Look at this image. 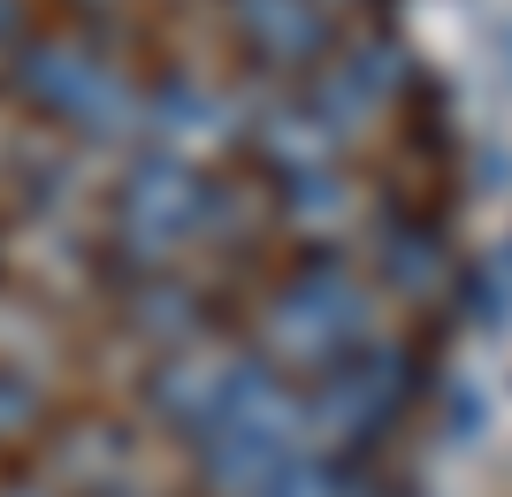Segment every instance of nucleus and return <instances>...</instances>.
Segmentation results:
<instances>
[{
  "mask_svg": "<svg viewBox=\"0 0 512 497\" xmlns=\"http://www.w3.org/2000/svg\"><path fill=\"white\" fill-rule=\"evenodd\" d=\"M16 92L39 115H54V123H69V130H92V138H115V130L130 123V108H138V92H130L85 39H62V31L16 39Z\"/></svg>",
  "mask_w": 512,
  "mask_h": 497,
  "instance_id": "nucleus-2",
  "label": "nucleus"
},
{
  "mask_svg": "<svg viewBox=\"0 0 512 497\" xmlns=\"http://www.w3.org/2000/svg\"><path fill=\"white\" fill-rule=\"evenodd\" d=\"M46 421V398L23 368H0V452L8 444H31V429Z\"/></svg>",
  "mask_w": 512,
  "mask_h": 497,
  "instance_id": "nucleus-9",
  "label": "nucleus"
},
{
  "mask_svg": "<svg viewBox=\"0 0 512 497\" xmlns=\"http://www.w3.org/2000/svg\"><path fill=\"white\" fill-rule=\"evenodd\" d=\"M406 375H413L406 352L360 345L352 360H337V368L321 375L306 421H314L321 436H337V444H375V436L398 421V406H406Z\"/></svg>",
  "mask_w": 512,
  "mask_h": 497,
  "instance_id": "nucleus-4",
  "label": "nucleus"
},
{
  "mask_svg": "<svg viewBox=\"0 0 512 497\" xmlns=\"http://www.w3.org/2000/svg\"><path fill=\"white\" fill-rule=\"evenodd\" d=\"M237 16L253 31L260 54H276V62H306L329 46V16H321L314 0H237Z\"/></svg>",
  "mask_w": 512,
  "mask_h": 497,
  "instance_id": "nucleus-7",
  "label": "nucleus"
},
{
  "mask_svg": "<svg viewBox=\"0 0 512 497\" xmlns=\"http://www.w3.org/2000/svg\"><path fill=\"white\" fill-rule=\"evenodd\" d=\"M214 215V192L207 176L192 161H176V153H146L138 169L123 176V199H115V222H123V238L138 253H169V245L199 238Z\"/></svg>",
  "mask_w": 512,
  "mask_h": 497,
  "instance_id": "nucleus-5",
  "label": "nucleus"
},
{
  "mask_svg": "<svg viewBox=\"0 0 512 497\" xmlns=\"http://www.w3.org/2000/svg\"><path fill=\"white\" fill-rule=\"evenodd\" d=\"M23 39V0H0V46Z\"/></svg>",
  "mask_w": 512,
  "mask_h": 497,
  "instance_id": "nucleus-13",
  "label": "nucleus"
},
{
  "mask_svg": "<svg viewBox=\"0 0 512 497\" xmlns=\"http://www.w3.org/2000/svg\"><path fill=\"white\" fill-rule=\"evenodd\" d=\"M138 329H146V337H161V345H184V337L199 329V314H192V291H176V283L146 291V299H138Z\"/></svg>",
  "mask_w": 512,
  "mask_h": 497,
  "instance_id": "nucleus-10",
  "label": "nucleus"
},
{
  "mask_svg": "<svg viewBox=\"0 0 512 497\" xmlns=\"http://www.w3.org/2000/svg\"><path fill=\"white\" fill-rule=\"evenodd\" d=\"M268 337H276V352L299 360V368H337V360H352V352L367 345V291L344 276V260L321 253L276 291Z\"/></svg>",
  "mask_w": 512,
  "mask_h": 497,
  "instance_id": "nucleus-3",
  "label": "nucleus"
},
{
  "mask_svg": "<svg viewBox=\"0 0 512 497\" xmlns=\"http://www.w3.org/2000/svg\"><path fill=\"white\" fill-rule=\"evenodd\" d=\"M0 497H62L54 482H0Z\"/></svg>",
  "mask_w": 512,
  "mask_h": 497,
  "instance_id": "nucleus-14",
  "label": "nucleus"
},
{
  "mask_svg": "<svg viewBox=\"0 0 512 497\" xmlns=\"http://www.w3.org/2000/svg\"><path fill=\"white\" fill-rule=\"evenodd\" d=\"M306 436H314V421H306L299 398L260 368V360H230L222 406L207 413V429L192 436V452H199V475L222 497H260L291 459H306Z\"/></svg>",
  "mask_w": 512,
  "mask_h": 497,
  "instance_id": "nucleus-1",
  "label": "nucleus"
},
{
  "mask_svg": "<svg viewBox=\"0 0 512 497\" xmlns=\"http://www.w3.org/2000/svg\"><path fill=\"white\" fill-rule=\"evenodd\" d=\"M260 497H344V475H337V467H321V459L306 452V459H291V467H283Z\"/></svg>",
  "mask_w": 512,
  "mask_h": 497,
  "instance_id": "nucleus-11",
  "label": "nucleus"
},
{
  "mask_svg": "<svg viewBox=\"0 0 512 497\" xmlns=\"http://www.w3.org/2000/svg\"><path fill=\"white\" fill-rule=\"evenodd\" d=\"M222 383H230V360H169V368L153 375V413L169 421L176 436H199L207 429V413L222 406Z\"/></svg>",
  "mask_w": 512,
  "mask_h": 497,
  "instance_id": "nucleus-6",
  "label": "nucleus"
},
{
  "mask_svg": "<svg viewBox=\"0 0 512 497\" xmlns=\"http://www.w3.org/2000/svg\"><path fill=\"white\" fill-rule=\"evenodd\" d=\"M482 421H490V398H482L474 383H451V429H459V444H474Z\"/></svg>",
  "mask_w": 512,
  "mask_h": 497,
  "instance_id": "nucleus-12",
  "label": "nucleus"
},
{
  "mask_svg": "<svg viewBox=\"0 0 512 497\" xmlns=\"http://www.w3.org/2000/svg\"><path fill=\"white\" fill-rule=\"evenodd\" d=\"M383 268L406 299H428V291L451 276L444 230H428V222H413V215H383Z\"/></svg>",
  "mask_w": 512,
  "mask_h": 497,
  "instance_id": "nucleus-8",
  "label": "nucleus"
}]
</instances>
